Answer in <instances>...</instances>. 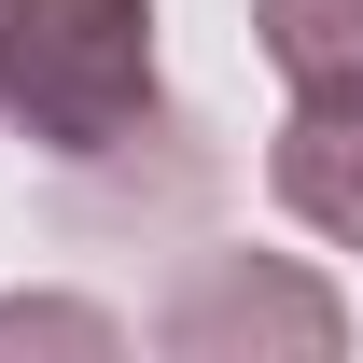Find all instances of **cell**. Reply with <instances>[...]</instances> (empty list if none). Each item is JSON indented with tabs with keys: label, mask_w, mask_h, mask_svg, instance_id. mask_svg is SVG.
I'll return each instance as SVG.
<instances>
[{
	"label": "cell",
	"mask_w": 363,
	"mask_h": 363,
	"mask_svg": "<svg viewBox=\"0 0 363 363\" xmlns=\"http://www.w3.org/2000/svg\"><path fill=\"white\" fill-rule=\"evenodd\" d=\"M0 112L70 168L154 140V0H0Z\"/></svg>",
	"instance_id": "6da1fadb"
},
{
	"label": "cell",
	"mask_w": 363,
	"mask_h": 363,
	"mask_svg": "<svg viewBox=\"0 0 363 363\" xmlns=\"http://www.w3.org/2000/svg\"><path fill=\"white\" fill-rule=\"evenodd\" d=\"M154 350H182V363H238V350H294V363H321V350H350V308H335L308 266L196 252V266L168 279V308H154Z\"/></svg>",
	"instance_id": "7a4b0ae2"
},
{
	"label": "cell",
	"mask_w": 363,
	"mask_h": 363,
	"mask_svg": "<svg viewBox=\"0 0 363 363\" xmlns=\"http://www.w3.org/2000/svg\"><path fill=\"white\" fill-rule=\"evenodd\" d=\"M266 196L294 210L308 238L363 252V98H294L266 140Z\"/></svg>",
	"instance_id": "3957f363"
},
{
	"label": "cell",
	"mask_w": 363,
	"mask_h": 363,
	"mask_svg": "<svg viewBox=\"0 0 363 363\" xmlns=\"http://www.w3.org/2000/svg\"><path fill=\"white\" fill-rule=\"evenodd\" d=\"M252 28L294 98H363V0H252Z\"/></svg>",
	"instance_id": "277c9868"
},
{
	"label": "cell",
	"mask_w": 363,
	"mask_h": 363,
	"mask_svg": "<svg viewBox=\"0 0 363 363\" xmlns=\"http://www.w3.org/2000/svg\"><path fill=\"white\" fill-rule=\"evenodd\" d=\"M0 350H126L112 308H56V294H0Z\"/></svg>",
	"instance_id": "5b68a950"
}]
</instances>
